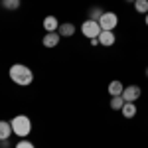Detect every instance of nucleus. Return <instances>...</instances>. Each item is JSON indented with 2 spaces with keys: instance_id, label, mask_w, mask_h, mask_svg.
<instances>
[{
  "instance_id": "f257e3e1",
  "label": "nucleus",
  "mask_w": 148,
  "mask_h": 148,
  "mask_svg": "<svg viewBox=\"0 0 148 148\" xmlns=\"http://www.w3.org/2000/svg\"><path fill=\"white\" fill-rule=\"evenodd\" d=\"M8 75H10V79L16 83V85H20V87H28V85H32V81H34V73H32V69L28 67V65H24V63H14L8 71Z\"/></svg>"
},
{
  "instance_id": "f03ea898",
  "label": "nucleus",
  "mask_w": 148,
  "mask_h": 148,
  "mask_svg": "<svg viewBox=\"0 0 148 148\" xmlns=\"http://www.w3.org/2000/svg\"><path fill=\"white\" fill-rule=\"evenodd\" d=\"M10 125H12V132L18 138H26L32 132V121H30V116H26V114H16L10 121Z\"/></svg>"
},
{
  "instance_id": "7ed1b4c3",
  "label": "nucleus",
  "mask_w": 148,
  "mask_h": 148,
  "mask_svg": "<svg viewBox=\"0 0 148 148\" xmlns=\"http://www.w3.org/2000/svg\"><path fill=\"white\" fill-rule=\"evenodd\" d=\"M81 34L85 36L87 40H93V38H99V34H101V26H99V22L97 20H85V22L81 24Z\"/></svg>"
},
{
  "instance_id": "20e7f679",
  "label": "nucleus",
  "mask_w": 148,
  "mask_h": 148,
  "mask_svg": "<svg viewBox=\"0 0 148 148\" xmlns=\"http://www.w3.org/2000/svg\"><path fill=\"white\" fill-rule=\"evenodd\" d=\"M99 26H101V30H111L113 32L119 26V16L114 12H103V16L99 18Z\"/></svg>"
},
{
  "instance_id": "39448f33",
  "label": "nucleus",
  "mask_w": 148,
  "mask_h": 148,
  "mask_svg": "<svg viewBox=\"0 0 148 148\" xmlns=\"http://www.w3.org/2000/svg\"><path fill=\"white\" fill-rule=\"evenodd\" d=\"M140 95H142V89L138 85H128V87H125V91H123V99L126 103H136L140 99Z\"/></svg>"
},
{
  "instance_id": "423d86ee",
  "label": "nucleus",
  "mask_w": 148,
  "mask_h": 148,
  "mask_svg": "<svg viewBox=\"0 0 148 148\" xmlns=\"http://www.w3.org/2000/svg\"><path fill=\"white\" fill-rule=\"evenodd\" d=\"M99 44H101L103 47H111L116 42V36H114V32H111V30H101V34H99Z\"/></svg>"
},
{
  "instance_id": "0eeeda50",
  "label": "nucleus",
  "mask_w": 148,
  "mask_h": 148,
  "mask_svg": "<svg viewBox=\"0 0 148 148\" xmlns=\"http://www.w3.org/2000/svg\"><path fill=\"white\" fill-rule=\"evenodd\" d=\"M59 40H61V36L57 34V32H46V36L42 38V44L51 49V47H57V46H59Z\"/></svg>"
},
{
  "instance_id": "6e6552de",
  "label": "nucleus",
  "mask_w": 148,
  "mask_h": 148,
  "mask_svg": "<svg viewBox=\"0 0 148 148\" xmlns=\"http://www.w3.org/2000/svg\"><path fill=\"white\" fill-rule=\"evenodd\" d=\"M121 113H123V116L125 119H134L138 113V109H136V103H126L123 105V109H121Z\"/></svg>"
},
{
  "instance_id": "1a4fd4ad",
  "label": "nucleus",
  "mask_w": 148,
  "mask_h": 148,
  "mask_svg": "<svg viewBox=\"0 0 148 148\" xmlns=\"http://www.w3.org/2000/svg\"><path fill=\"white\" fill-rule=\"evenodd\" d=\"M44 30L46 32H57L59 30V20L56 16H46L44 18Z\"/></svg>"
},
{
  "instance_id": "9d476101",
  "label": "nucleus",
  "mask_w": 148,
  "mask_h": 148,
  "mask_svg": "<svg viewBox=\"0 0 148 148\" xmlns=\"http://www.w3.org/2000/svg\"><path fill=\"white\" fill-rule=\"evenodd\" d=\"M75 26L71 22H65V24H59V30H57V34L61 36V38H71V36L75 34Z\"/></svg>"
},
{
  "instance_id": "9b49d317",
  "label": "nucleus",
  "mask_w": 148,
  "mask_h": 148,
  "mask_svg": "<svg viewBox=\"0 0 148 148\" xmlns=\"http://www.w3.org/2000/svg\"><path fill=\"white\" fill-rule=\"evenodd\" d=\"M123 91H125V85H123L119 79H114V81H111V83H109V95H111V97L123 95Z\"/></svg>"
},
{
  "instance_id": "f8f14e48",
  "label": "nucleus",
  "mask_w": 148,
  "mask_h": 148,
  "mask_svg": "<svg viewBox=\"0 0 148 148\" xmlns=\"http://www.w3.org/2000/svg\"><path fill=\"white\" fill-rule=\"evenodd\" d=\"M10 134H14L12 132V125L6 123V121H0V140H8Z\"/></svg>"
},
{
  "instance_id": "ddd939ff",
  "label": "nucleus",
  "mask_w": 148,
  "mask_h": 148,
  "mask_svg": "<svg viewBox=\"0 0 148 148\" xmlns=\"http://www.w3.org/2000/svg\"><path fill=\"white\" fill-rule=\"evenodd\" d=\"M134 10L138 14H148V0H134Z\"/></svg>"
},
{
  "instance_id": "4468645a",
  "label": "nucleus",
  "mask_w": 148,
  "mask_h": 148,
  "mask_svg": "<svg viewBox=\"0 0 148 148\" xmlns=\"http://www.w3.org/2000/svg\"><path fill=\"white\" fill-rule=\"evenodd\" d=\"M123 105H125V99H123V95L111 97V109H113V111H121V109H123Z\"/></svg>"
},
{
  "instance_id": "2eb2a0df",
  "label": "nucleus",
  "mask_w": 148,
  "mask_h": 148,
  "mask_svg": "<svg viewBox=\"0 0 148 148\" xmlns=\"http://www.w3.org/2000/svg\"><path fill=\"white\" fill-rule=\"evenodd\" d=\"M0 4H2V8H6V10H18V8H20V0H2Z\"/></svg>"
},
{
  "instance_id": "dca6fc26",
  "label": "nucleus",
  "mask_w": 148,
  "mask_h": 148,
  "mask_svg": "<svg viewBox=\"0 0 148 148\" xmlns=\"http://www.w3.org/2000/svg\"><path fill=\"white\" fill-rule=\"evenodd\" d=\"M101 16H103V10L99 8V6H93L91 10H89V20H97V22H99Z\"/></svg>"
},
{
  "instance_id": "f3484780",
  "label": "nucleus",
  "mask_w": 148,
  "mask_h": 148,
  "mask_svg": "<svg viewBox=\"0 0 148 148\" xmlns=\"http://www.w3.org/2000/svg\"><path fill=\"white\" fill-rule=\"evenodd\" d=\"M14 148H36V146H34V142H30V140H26V138H20V142H16Z\"/></svg>"
},
{
  "instance_id": "a211bd4d",
  "label": "nucleus",
  "mask_w": 148,
  "mask_h": 148,
  "mask_svg": "<svg viewBox=\"0 0 148 148\" xmlns=\"http://www.w3.org/2000/svg\"><path fill=\"white\" fill-rule=\"evenodd\" d=\"M0 148H10V140H0Z\"/></svg>"
},
{
  "instance_id": "6ab92c4d",
  "label": "nucleus",
  "mask_w": 148,
  "mask_h": 148,
  "mask_svg": "<svg viewBox=\"0 0 148 148\" xmlns=\"http://www.w3.org/2000/svg\"><path fill=\"white\" fill-rule=\"evenodd\" d=\"M89 44L95 47V46H99V40H97V38H93V40H89Z\"/></svg>"
},
{
  "instance_id": "aec40b11",
  "label": "nucleus",
  "mask_w": 148,
  "mask_h": 148,
  "mask_svg": "<svg viewBox=\"0 0 148 148\" xmlns=\"http://www.w3.org/2000/svg\"><path fill=\"white\" fill-rule=\"evenodd\" d=\"M144 22H146V26H148V14H146V16H144Z\"/></svg>"
},
{
  "instance_id": "412c9836",
  "label": "nucleus",
  "mask_w": 148,
  "mask_h": 148,
  "mask_svg": "<svg viewBox=\"0 0 148 148\" xmlns=\"http://www.w3.org/2000/svg\"><path fill=\"white\" fill-rule=\"evenodd\" d=\"M125 2H134V0H125Z\"/></svg>"
},
{
  "instance_id": "4be33fe9",
  "label": "nucleus",
  "mask_w": 148,
  "mask_h": 148,
  "mask_svg": "<svg viewBox=\"0 0 148 148\" xmlns=\"http://www.w3.org/2000/svg\"><path fill=\"white\" fill-rule=\"evenodd\" d=\"M146 77H148V67H146Z\"/></svg>"
}]
</instances>
